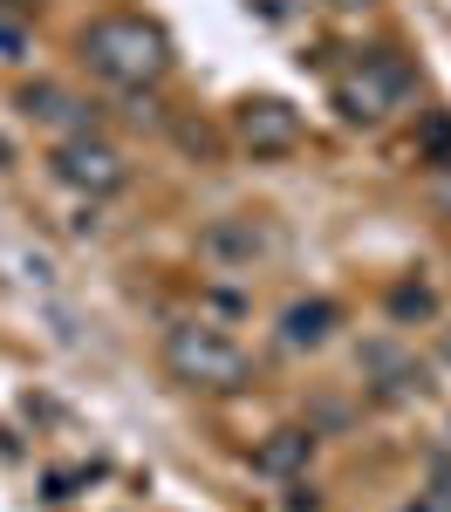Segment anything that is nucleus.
<instances>
[{"mask_svg":"<svg viewBox=\"0 0 451 512\" xmlns=\"http://www.w3.org/2000/svg\"><path fill=\"white\" fill-rule=\"evenodd\" d=\"M76 55L89 76H103L110 89H130V96H151L171 76V35L144 14H96L76 35Z\"/></svg>","mask_w":451,"mask_h":512,"instance_id":"obj_1","label":"nucleus"},{"mask_svg":"<svg viewBox=\"0 0 451 512\" xmlns=\"http://www.w3.org/2000/svg\"><path fill=\"white\" fill-rule=\"evenodd\" d=\"M164 369H171V383L205 390V396L253 390V355H246L226 328H212V321H178V328L164 335Z\"/></svg>","mask_w":451,"mask_h":512,"instance_id":"obj_2","label":"nucleus"},{"mask_svg":"<svg viewBox=\"0 0 451 512\" xmlns=\"http://www.w3.org/2000/svg\"><path fill=\"white\" fill-rule=\"evenodd\" d=\"M410 96H417V69H410L397 48H369V55H356L349 76L335 82V110H342L349 123H363V130L404 117Z\"/></svg>","mask_w":451,"mask_h":512,"instance_id":"obj_3","label":"nucleus"},{"mask_svg":"<svg viewBox=\"0 0 451 512\" xmlns=\"http://www.w3.org/2000/svg\"><path fill=\"white\" fill-rule=\"evenodd\" d=\"M48 171H55L69 192H82V198H117L123 185H130L123 151H117V144H103L96 130H89V137H62L55 158H48Z\"/></svg>","mask_w":451,"mask_h":512,"instance_id":"obj_4","label":"nucleus"},{"mask_svg":"<svg viewBox=\"0 0 451 512\" xmlns=\"http://www.w3.org/2000/svg\"><path fill=\"white\" fill-rule=\"evenodd\" d=\"M233 137L253 158H294L301 137H308V123H301V110L287 96H246L240 110H233Z\"/></svg>","mask_w":451,"mask_h":512,"instance_id":"obj_5","label":"nucleus"},{"mask_svg":"<svg viewBox=\"0 0 451 512\" xmlns=\"http://www.w3.org/2000/svg\"><path fill=\"white\" fill-rule=\"evenodd\" d=\"M363 383L383 403H417V396H431V369L397 335H376V342H363Z\"/></svg>","mask_w":451,"mask_h":512,"instance_id":"obj_6","label":"nucleus"},{"mask_svg":"<svg viewBox=\"0 0 451 512\" xmlns=\"http://www.w3.org/2000/svg\"><path fill=\"white\" fill-rule=\"evenodd\" d=\"M274 253V233H267V219H246V212H226V219H212L199 233V260L212 267H226V274H246V267H260Z\"/></svg>","mask_w":451,"mask_h":512,"instance_id":"obj_7","label":"nucleus"},{"mask_svg":"<svg viewBox=\"0 0 451 512\" xmlns=\"http://www.w3.org/2000/svg\"><path fill=\"white\" fill-rule=\"evenodd\" d=\"M21 110L35 123H48V130H62V137H89V130H96V110H89L82 96H69L62 82H28V89H21Z\"/></svg>","mask_w":451,"mask_h":512,"instance_id":"obj_8","label":"nucleus"},{"mask_svg":"<svg viewBox=\"0 0 451 512\" xmlns=\"http://www.w3.org/2000/svg\"><path fill=\"white\" fill-rule=\"evenodd\" d=\"M335 328H342V308L328 294H301L281 308V349H328Z\"/></svg>","mask_w":451,"mask_h":512,"instance_id":"obj_9","label":"nucleus"},{"mask_svg":"<svg viewBox=\"0 0 451 512\" xmlns=\"http://www.w3.org/2000/svg\"><path fill=\"white\" fill-rule=\"evenodd\" d=\"M308 458H315V431H308V424H287V431H274L253 451V472L260 478H301Z\"/></svg>","mask_w":451,"mask_h":512,"instance_id":"obj_10","label":"nucleus"},{"mask_svg":"<svg viewBox=\"0 0 451 512\" xmlns=\"http://www.w3.org/2000/svg\"><path fill=\"white\" fill-rule=\"evenodd\" d=\"M431 315H438V294H431L424 280H397V287H390V321H397V328L431 321Z\"/></svg>","mask_w":451,"mask_h":512,"instance_id":"obj_11","label":"nucleus"},{"mask_svg":"<svg viewBox=\"0 0 451 512\" xmlns=\"http://www.w3.org/2000/svg\"><path fill=\"white\" fill-rule=\"evenodd\" d=\"M404 512H451V472H445V465L431 472V485H424V492H417Z\"/></svg>","mask_w":451,"mask_h":512,"instance_id":"obj_12","label":"nucleus"},{"mask_svg":"<svg viewBox=\"0 0 451 512\" xmlns=\"http://www.w3.org/2000/svg\"><path fill=\"white\" fill-rule=\"evenodd\" d=\"M28 35H21V21H0V55H21Z\"/></svg>","mask_w":451,"mask_h":512,"instance_id":"obj_13","label":"nucleus"},{"mask_svg":"<svg viewBox=\"0 0 451 512\" xmlns=\"http://www.w3.org/2000/svg\"><path fill=\"white\" fill-rule=\"evenodd\" d=\"M431 198H438V212H451V164L438 171V185H431Z\"/></svg>","mask_w":451,"mask_h":512,"instance_id":"obj_14","label":"nucleus"},{"mask_svg":"<svg viewBox=\"0 0 451 512\" xmlns=\"http://www.w3.org/2000/svg\"><path fill=\"white\" fill-rule=\"evenodd\" d=\"M328 7H342V14H363V7H376V0H328Z\"/></svg>","mask_w":451,"mask_h":512,"instance_id":"obj_15","label":"nucleus"},{"mask_svg":"<svg viewBox=\"0 0 451 512\" xmlns=\"http://www.w3.org/2000/svg\"><path fill=\"white\" fill-rule=\"evenodd\" d=\"M438 349H445V362H451V328H445V335H438Z\"/></svg>","mask_w":451,"mask_h":512,"instance_id":"obj_16","label":"nucleus"}]
</instances>
